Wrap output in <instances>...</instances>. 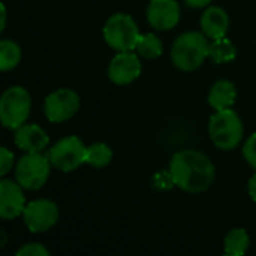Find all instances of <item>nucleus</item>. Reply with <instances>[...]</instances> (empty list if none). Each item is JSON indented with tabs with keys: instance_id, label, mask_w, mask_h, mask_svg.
I'll return each mask as SVG.
<instances>
[{
	"instance_id": "nucleus-1",
	"label": "nucleus",
	"mask_w": 256,
	"mask_h": 256,
	"mask_svg": "<svg viewBox=\"0 0 256 256\" xmlns=\"http://www.w3.org/2000/svg\"><path fill=\"white\" fill-rule=\"evenodd\" d=\"M170 174L174 184L180 189L200 194L213 184L216 170L204 153L196 150H183L176 153L171 159Z\"/></svg>"
},
{
	"instance_id": "nucleus-2",
	"label": "nucleus",
	"mask_w": 256,
	"mask_h": 256,
	"mask_svg": "<svg viewBox=\"0 0 256 256\" xmlns=\"http://www.w3.org/2000/svg\"><path fill=\"white\" fill-rule=\"evenodd\" d=\"M208 46L204 33L200 32H188L180 34L171 50L172 63L186 72L198 69L204 60L208 57Z\"/></svg>"
},
{
	"instance_id": "nucleus-3",
	"label": "nucleus",
	"mask_w": 256,
	"mask_h": 256,
	"mask_svg": "<svg viewBox=\"0 0 256 256\" xmlns=\"http://www.w3.org/2000/svg\"><path fill=\"white\" fill-rule=\"evenodd\" d=\"M208 134L220 150H234L243 138V123L231 108L222 110L210 118Z\"/></svg>"
},
{
	"instance_id": "nucleus-4",
	"label": "nucleus",
	"mask_w": 256,
	"mask_h": 256,
	"mask_svg": "<svg viewBox=\"0 0 256 256\" xmlns=\"http://www.w3.org/2000/svg\"><path fill=\"white\" fill-rule=\"evenodd\" d=\"M136 22L128 14H116L104 26L105 42L116 51H134L140 39Z\"/></svg>"
},
{
	"instance_id": "nucleus-5",
	"label": "nucleus",
	"mask_w": 256,
	"mask_h": 256,
	"mask_svg": "<svg viewBox=\"0 0 256 256\" xmlns=\"http://www.w3.org/2000/svg\"><path fill=\"white\" fill-rule=\"evenodd\" d=\"M32 108V99L28 92L21 86L9 87L0 99V118L4 128L18 129L21 128Z\"/></svg>"
},
{
	"instance_id": "nucleus-6",
	"label": "nucleus",
	"mask_w": 256,
	"mask_h": 256,
	"mask_svg": "<svg viewBox=\"0 0 256 256\" xmlns=\"http://www.w3.org/2000/svg\"><path fill=\"white\" fill-rule=\"evenodd\" d=\"M50 158L38 153H27L22 156L15 168V178L27 190L40 189L50 177Z\"/></svg>"
},
{
	"instance_id": "nucleus-7",
	"label": "nucleus",
	"mask_w": 256,
	"mask_h": 256,
	"mask_svg": "<svg viewBox=\"0 0 256 256\" xmlns=\"http://www.w3.org/2000/svg\"><path fill=\"white\" fill-rule=\"evenodd\" d=\"M86 153L87 147L78 136H66L50 150V160L57 170L70 172L86 164Z\"/></svg>"
},
{
	"instance_id": "nucleus-8",
	"label": "nucleus",
	"mask_w": 256,
	"mask_h": 256,
	"mask_svg": "<svg viewBox=\"0 0 256 256\" xmlns=\"http://www.w3.org/2000/svg\"><path fill=\"white\" fill-rule=\"evenodd\" d=\"M22 218L26 226L32 232H45L56 225L58 219V208L52 201L38 200L26 206Z\"/></svg>"
},
{
	"instance_id": "nucleus-9",
	"label": "nucleus",
	"mask_w": 256,
	"mask_h": 256,
	"mask_svg": "<svg viewBox=\"0 0 256 256\" xmlns=\"http://www.w3.org/2000/svg\"><path fill=\"white\" fill-rule=\"evenodd\" d=\"M80 108V98L70 88H60L52 92L45 99V116L52 123L69 120Z\"/></svg>"
},
{
	"instance_id": "nucleus-10",
	"label": "nucleus",
	"mask_w": 256,
	"mask_h": 256,
	"mask_svg": "<svg viewBox=\"0 0 256 256\" xmlns=\"http://www.w3.org/2000/svg\"><path fill=\"white\" fill-rule=\"evenodd\" d=\"M141 74V62L132 51H120L110 63L108 76L114 84L126 86L135 81Z\"/></svg>"
},
{
	"instance_id": "nucleus-11",
	"label": "nucleus",
	"mask_w": 256,
	"mask_h": 256,
	"mask_svg": "<svg viewBox=\"0 0 256 256\" xmlns=\"http://www.w3.org/2000/svg\"><path fill=\"white\" fill-rule=\"evenodd\" d=\"M147 20L156 30L174 28L180 21V6L176 0H150Z\"/></svg>"
},
{
	"instance_id": "nucleus-12",
	"label": "nucleus",
	"mask_w": 256,
	"mask_h": 256,
	"mask_svg": "<svg viewBox=\"0 0 256 256\" xmlns=\"http://www.w3.org/2000/svg\"><path fill=\"white\" fill-rule=\"evenodd\" d=\"M24 206V194L22 186L16 182L3 178L0 182V216L4 220L15 219L22 214Z\"/></svg>"
},
{
	"instance_id": "nucleus-13",
	"label": "nucleus",
	"mask_w": 256,
	"mask_h": 256,
	"mask_svg": "<svg viewBox=\"0 0 256 256\" xmlns=\"http://www.w3.org/2000/svg\"><path fill=\"white\" fill-rule=\"evenodd\" d=\"M50 142L46 132L38 124H22L15 132V144L26 153L42 152Z\"/></svg>"
},
{
	"instance_id": "nucleus-14",
	"label": "nucleus",
	"mask_w": 256,
	"mask_h": 256,
	"mask_svg": "<svg viewBox=\"0 0 256 256\" xmlns=\"http://www.w3.org/2000/svg\"><path fill=\"white\" fill-rule=\"evenodd\" d=\"M230 27L228 14L219 6H210L201 16V28L202 33L212 39L225 38Z\"/></svg>"
},
{
	"instance_id": "nucleus-15",
	"label": "nucleus",
	"mask_w": 256,
	"mask_h": 256,
	"mask_svg": "<svg viewBox=\"0 0 256 256\" xmlns=\"http://www.w3.org/2000/svg\"><path fill=\"white\" fill-rule=\"evenodd\" d=\"M237 98V90L236 86L231 81L226 80H220L216 84H213V87L210 88L208 93V104L216 110V111H222V110H230Z\"/></svg>"
},
{
	"instance_id": "nucleus-16",
	"label": "nucleus",
	"mask_w": 256,
	"mask_h": 256,
	"mask_svg": "<svg viewBox=\"0 0 256 256\" xmlns=\"http://www.w3.org/2000/svg\"><path fill=\"white\" fill-rule=\"evenodd\" d=\"M237 56L236 46L228 38H219L213 39V42L208 46V57L214 63H228L232 62Z\"/></svg>"
},
{
	"instance_id": "nucleus-17",
	"label": "nucleus",
	"mask_w": 256,
	"mask_h": 256,
	"mask_svg": "<svg viewBox=\"0 0 256 256\" xmlns=\"http://www.w3.org/2000/svg\"><path fill=\"white\" fill-rule=\"evenodd\" d=\"M249 236L246 230L236 228L225 237V254L231 256L244 255L249 249Z\"/></svg>"
},
{
	"instance_id": "nucleus-18",
	"label": "nucleus",
	"mask_w": 256,
	"mask_h": 256,
	"mask_svg": "<svg viewBox=\"0 0 256 256\" xmlns=\"http://www.w3.org/2000/svg\"><path fill=\"white\" fill-rule=\"evenodd\" d=\"M21 60V48L9 39L0 42V70L6 72L14 69Z\"/></svg>"
},
{
	"instance_id": "nucleus-19",
	"label": "nucleus",
	"mask_w": 256,
	"mask_h": 256,
	"mask_svg": "<svg viewBox=\"0 0 256 256\" xmlns=\"http://www.w3.org/2000/svg\"><path fill=\"white\" fill-rule=\"evenodd\" d=\"M111 159H112V152L106 144L96 142V144L87 147L86 164H88L94 168H104L111 162Z\"/></svg>"
},
{
	"instance_id": "nucleus-20",
	"label": "nucleus",
	"mask_w": 256,
	"mask_h": 256,
	"mask_svg": "<svg viewBox=\"0 0 256 256\" xmlns=\"http://www.w3.org/2000/svg\"><path fill=\"white\" fill-rule=\"evenodd\" d=\"M136 51L144 58H156L162 54L164 45L154 33H147L144 36H140L136 44Z\"/></svg>"
},
{
	"instance_id": "nucleus-21",
	"label": "nucleus",
	"mask_w": 256,
	"mask_h": 256,
	"mask_svg": "<svg viewBox=\"0 0 256 256\" xmlns=\"http://www.w3.org/2000/svg\"><path fill=\"white\" fill-rule=\"evenodd\" d=\"M16 256H50V250L39 243H27L18 249Z\"/></svg>"
},
{
	"instance_id": "nucleus-22",
	"label": "nucleus",
	"mask_w": 256,
	"mask_h": 256,
	"mask_svg": "<svg viewBox=\"0 0 256 256\" xmlns=\"http://www.w3.org/2000/svg\"><path fill=\"white\" fill-rule=\"evenodd\" d=\"M243 154L244 159L248 160L249 165H252L256 170V134H254L244 144L243 147Z\"/></svg>"
},
{
	"instance_id": "nucleus-23",
	"label": "nucleus",
	"mask_w": 256,
	"mask_h": 256,
	"mask_svg": "<svg viewBox=\"0 0 256 256\" xmlns=\"http://www.w3.org/2000/svg\"><path fill=\"white\" fill-rule=\"evenodd\" d=\"M12 164H14V154L6 147H2L0 150V176L2 177L9 172V170L12 168Z\"/></svg>"
},
{
	"instance_id": "nucleus-24",
	"label": "nucleus",
	"mask_w": 256,
	"mask_h": 256,
	"mask_svg": "<svg viewBox=\"0 0 256 256\" xmlns=\"http://www.w3.org/2000/svg\"><path fill=\"white\" fill-rule=\"evenodd\" d=\"M184 3L190 8H195V9H200V8H204L207 4L212 3V0H184Z\"/></svg>"
},
{
	"instance_id": "nucleus-25",
	"label": "nucleus",
	"mask_w": 256,
	"mask_h": 256,
	"mask_svg": "<svg viewBox=\"0 0 256 256\" xmlns=\"http://www.w3.org/2000/svg\"><path fill=\"white\" fill-rule=\"evenodd\" d=\"M248 189H249V195L250 198L256 202V174L252 176V178L249 180V184H248Z\"/></svg>"
},
{
	"instance_id": "nucleus-26",
	"label": "nucleus",
	"mask_w": 256,
	"mask_h": 256,
	"mask_svg": "<svg viewBox=\"0 0 256 256\" xmlns=\"http://www.w3.org/2000/svg\"><path fill=\"white\" fill-rule=\"evenodd\" d=\"M4 26H6V8L4 4H2V28L0 30H4Z\"/></svg>"
}]
</instances>
